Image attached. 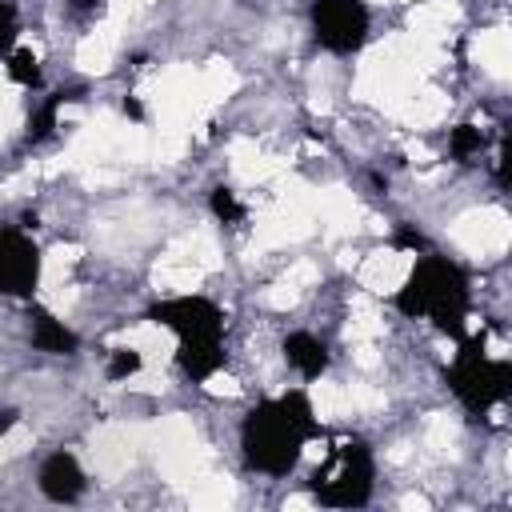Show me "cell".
I'll return each mask as SVG.
<instances>
[{
	"instance_id": "obj_1",
	"label": "cell",
	"mask_w": 512,
	"mask_h": 512,
	"mask_svg": "<svg viewBox=\"0 0 512 512\" xmlns=\"http://www.w3.org/2000/svg\"><path fill=\"white\" fill-rule=\"evenodd\" d=\"M316 436H320V424H316L312 400L304 392H284L248 408L240 424V452L252 472L288 476L300 464L304 444Z\"/></svg>"
},
{
	"instance_id": "obj_2",
	"label": "cell",
	"mask_w": 512,
	"mask_h": 512,
	"mask_svg": "<svg viewBox=\"0 0 512 512\" xmlns=\"http://www.w3.org/2000/svg\"><path fill=\"white\" fill-rule=\"evenodd\" d=\"M396 312L412 316V320H432L436 332L460 340L464 328H468V308H472V288H468V272L448 260V256H436V252H424L408 280L400 284V292L392 296Z\"/></svg>"
},
{
	"instance_id": "obj_3",
	"label": "cell",
	"mask_w": 512,
	"mask_h": 512,
	"mask_svg": "<svg viewBox=\"0 0 512 512\" xmlns=\"http://www.w3.org/2000/svg\"><path fill=\"white\" fill-rule=\"evenodd\" d=\"M148 320L176 332V364L192 384H204L224 368V312L208 296L156 300Z\"/></svg>"
},
{
	"instance_id": "obj_4",
	"label": "cell",
	"mask_w": 512,
	"mask_h": 512,
	"mask_svg": "<svg viewBox=\"0 0 512 512\" xmlns=\"http://www.w3.org/2000/svg\"><path fill=\"white\" fill-rule=\"evenodd\" d=\"M444 384L472 416H484L512 396V364L488 356L484 336H460V352L444 368Z\"/></svg>"
},
{
	"instance_id": "obj_5",
	"label": "cell",
	"mask_w": 512,
	"mask_h": 512,
	"mask_svg": "<svg viewBox=\"0 0 512 512\" xmlns=\"http://www.w3.org/2000/svg\"><path fill=\"white\" fill-rule=\"evenodd\" d=\"M376 464L364 440H344L312 476V496L328 508H364L372 496Z\"/></svg>"
},
{
	"instance_id": "obj_6",
	"label": "cell",
	"mask_w": 512,
	"mask_h": 512,
	"mask_svg": "<svg viewBox=\"0 0 512 512\" xmlns=\"http://www.w3.org/2000/svg\"><path fill=\"white\" fill-rule=\"evenodd\" d=\"M372 12L364 0H312V36L332 56H356L368 40Z\"/></svg>"
},
{
	"instance_id": "obj_7",
	"label": "cell",
	"mask_w": 512,
	"mask_h": 512,
	"mask_svg": "<svg viewBox=\"0 0 512 512\" xmlns=\"http://www.w3.org/2000/svg\"><path fill=\"white\" fill-rule=\"evenodd\" d=\"M40 284V248L20 224H0V296L32 300Z\"/></svg>"
},
{
	"instance_id": "obj_8",
	"label": "cell",
	"mask_w": 512,
	"mask_h": 512,
	"mask_svg": "<svg viewBox=\"0 0 512 512\" xmlns=\"http://www.w3.org/2000/svg\"><path fill=\"white\" fill-rule=\"evenodd\" d=\"M36 484H40V492H44L52 504H76V500L84 496V488H88L80 460H76L72 452H64V448L52 452V456L40 464Z\"/></svg>"
},
{
	"instance_id": "obj_9",
	"label": "cell",
	"mask_w": 512,
	"mask_h": 512,
	"mask_svg": "<svg viewBox=\"0 0 512 512\" xmlns=\"http://www.w3.org/2000/svg\"><path fill=\"white\" fill-rule=\"evenodd\" d=\"M28 340H32V348L36 352H48V356H72L76 348H80V336L64 324V320H56L48 308H40V304H32L28 308Z\"/></svg>"
},
{
	"instance_id": "obj_10",
	"label": "cell",
	"mask_w": 512,
	"mask_h": 512,
	"mask_svg": "<svg viewBox=\"0 0 512 512\" xmlns=\"http://www.w3.org/2000/svg\"><path fill=\"white\" fill-rule=\"evenodd\" d=\"M284 360H288L304 380H316V376H324V368H328V348H324V340H316L312 332H288V336H284Z\"/></svg>"
},
{
	"instance_id": "obj_11",
	"label": "cell",
	"mask_w": 512,
	"mask_h": 512,
	"mask_svg": "<svg viewBox=\"0 0 512 512\" xmlns=\"http://www.w3.org/2000/svg\"><path fill=\"white\" fill-rule=\"evenodd\" d=\"M84 96V88L80 84H72V88H60V92H52L32 116H28V132H24V140L28 144H44L52 132H56V120H60V108L68 104V100H80Z\"/></svg>"
},
{
	"instance_id": "obj_12",
	"label": "cell",
	"mask_w": 512,
	"mask_h": 512,
	"mask_svg": "<svg viewBox=\"0 0 512 512\" xmlns=\"http://www.w3.org/2000/svg\"><path fill=\"white\" fill-rule=\"evenodd\" d=\"M484 148H488V136H484V128H476V124H456L452 136H448V152H452V160H460V164H468V160L480 156Z\"/></svg>"
},
{
	"instance_id": "obj_13",
	"label": "cell",
	"mask_w": 512,
	"mask_h": 512,
	"mask_svg": "<svg viewBox=\"0 0 512 512\" xmlns=\"http://www.w3.org/2000/svg\"><path fill=\"white\" fill-rule=\"evenodd\" d=\"M4 60H8V76L20 88H40V64H36V56L28 48H12Z\"/></svg>"
},
{
	"instance_id": "obj_14",
	"label": "cell",
	"mask_w": 512,
	"mask_h": 512,
	"mask_svg": "<svg viewBox=\"0 0 512 512\" xmlns=\"http://www.w3.org/2000/svg\"><path fill=\"white\" fill-rule=\"evenodd\" d=\"M208 208H212V216H216L220 224H240V220H244V204L236 200V192H232L228 184H216V188H212Z\"/></svg>"
},
{
	"instance_id": "obj_15",
	"label": "cell",
	"mask_w": 512,
	"mask_h": 512,
	"mask_svg": "<svg viewBox=\"0 0 512 512\" xmlns=\"http://www.w3.org/2000/svg\"><path fill=\"white\" fill-rule=\"evenodd\" d=\"M140 364H144V356L136 348H116L108 356V380H128V376L140 372Z\"/></svg>"
},
{
	"instance_id": "obj_16",
	"label": "cell",
	"mask_w": 512,
	"mask_h": 512,
	"mask_svg": "<svg viewBox=\"0 0 512 512\" xmlns=\"http://www.w3.org/2000/svg\"><path fill=\"white\" fill-rule=\"evenodd\" d=\"M16 32H20V16L12 0H0V56H8L16 48Z\"/></svg>"
},
{
	"instance_id": "obj_17",
	"label": "cell",
	"mask_w": 512,
	"mask_h": 512,
	"mask_svg": "<svg viewBox=\"0 0 512 512\" xmlns=\"http://www.w3.org/2000/svg\"><path fill=\"white\" fill-rule=\"evenodd\" d=\"M396 248H412V252L420 248V252H424V236L412 232V228H400V232H396Z\"/></svg>"
},
{
	"instance_id": "obj_18",
	"label": "cell",
	"mask_w": 512,
	"mask_h": 512,
	"mask_svg": "<svg viewBox=\"0 0 512 512\" xmlns=\"http://www.w3.org/2000/svg\"><path fill=\"white\" fill-rule=\"evenodd\" d=\"M16 420H20V412H16V408H0V432H8Z\"/></svg>"
},
{
	"instance_id": "obj_19",
	"label": "cell",
	"mask_w": 512,
	"mask_h": 512,
	"mask_svg": "<svg viewBox=\"0 0 512 512\" xmlns=\"http://www.w3.org/2000/svg\"><path fill=\"white\" fill-rule=\"evenodd\" d=\"M124 112H128L132 120H144V108H140V104H136L132 96H124Z\"/></svg>"
}]
</instances>
